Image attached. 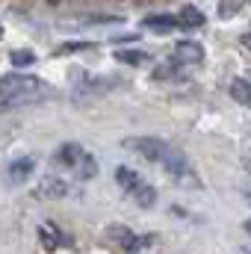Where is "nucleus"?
<instances>
[{"mask_svg":"<svg viewBox=\"0 0 251 254\" xmlns=\"http://www.w3.org/2000/svg\"><path fill=\"white\" fill-rule=\"evenodd\" d=\"M246 107H249V110H251V101H249V104H246Z\"/></svg>","mask_w":251,"mask_h":254,"instance_id":"nucleus-24","label":"nucleus"},{"mask_svg":"<svg viewBox=\"0 0 251 254\" xmlns=\"http://www.w3.org/2000/svg\"><path fill=\"white\" fill-rule=\"evenodd\" d=\"M107 240H110L116 249H122V252H127V254L139 252V237H136L130 228H125V225H110V228H107Z\"/></svg>","mask_w":251,"mask_h":254,"instance_id":"nucleus-4","label":"nucleus"},{"mask_svg":"<svg viewBox=\"0 0 251 254\" xmlns=\"http://www.w3.org/2000/svg\"><path fill=\"white\" fill-rule=\"evenodd\" d=\"M181 77V63H169V65H160L154 68V80L163 83V80H178Z\"/></svg>","mask_w":251,"mask_h":254,"instance_id":"nucleus-16","label":"nucleus"},{"mask_svg":"<svg viewBox=\"0 0 251 254\" xmlns=\"http://www.w3.org/2000/svg\"><path fill=\"white\" fill-rule=\"evenodd\" d=\"M249 77H251V71H249Z\"/></svg>","mask_w":251,"mask_h":254,"instance_id":"nucleus-26","label":"nucleus"},{"mask_svg":"<svg viewBox=\"0 0 251 254\" xmlns=\"http://www.w3.org/2000/svg\"><path fill=\"white\" fill-rule=\"evenodd\" d=\"M0 36H3V27H0Z\"/></svg>","mask_w":251,"mask_h":254,"instance_id":"nucleus-25","label":"nucleus"},{"mask_svg":"<svg viewBox=\"0 0 251 254\" xmlns=\"http://www.w3.org/2000/svg\"><path fill=\"white\" fill-rule=\"evenodd\" d=\"M246 231H249V237H251V219H249V222H246Z\"/></svg>","mask_w":251,"mask_h":254,"instance_id":"nucleus-22","label":"nucleus"},{"mask_svg":"<svg viewBox=\"0 0 251 254\" xmlns=\"http://www.w3.org/2000/svg\"><path fill=\"white\" fill-rule=\"evenodd\" d=\"M175 21H178V27H201L204 24V15H201V9H195V6H181V12L175 15Z\"/></svg>","mask_w":251,"mask_h":254,"instance_id":"nucleus-11","label":"nucleus"},{"mask_svg":"<svg viewBox=\"0 0 251 254\" xmlns=\"http://www.w3.org/2000/svg\"><path fill=\"white\" fill-rule=\"evenodd\" d=\"M122 145H125L127 151H133V154L151 160V163H163L166 154L172 151L169 142H163V139H157V136H130V139H125Z\"/></svg>","mask_w":251,"mask_h":254,"instance_id":"nucleus-2","label":"nucleus"},{"mask_svg":"<svg viewBox=\"0 0 251 254\" xmlns=\"http://www.w3.org/2000/svg\"><path fill=\"white\" fill-rule=\"evenodd\" d=\"M39 240H42V243H45V249H51V252H54L57 246H63V243H65V237L57 231V225H54V222L39 225Z\"/></svg>","mask_w":251,"mask_h":254,"instance_id":"nucleus-10","label":"nucleus"},{"mask_svg":"<svg viewBox=\"0 0 251 254\" xmlns=\"http://www.w3.org/2000/svg\"><path fill=\"white\" fill-rule=\"evenodd\" d=\"M33 172H36V160H33V157L15 160V163L6 169V184H9V187H21V184H24Z\"/></svg>","mask_w":251,"mask_h":254,"instance_id":"nucleus-6","label":"nucleus"},{"mask_svg":"<svg viewBox=\"0 0 251 254\" xmlns=\"http://www.w3.org/2000/svg\"><path fill=\"white\" fill-rule=\"evenodd\" d=\"M175 63L181 65H201L204 63V48L192 39H184L175 45Z\"/></svg>","mask_w":251,"mask_h":254,"instance_id":"nucleus-5","label":"nucleus"},{"mask_svg":"<svg viewBox=\"0 0 251 254\" xmlns=\"http://www.w3.org/2000/svg\"><path fill=\"white\" fill-rule=\"evenodd\" d=\"M74 175H77L80 181H92V178L98 175V163H95V157H92V154H86V157H83V160L77 163Z\"/></svg>","mask_w":251,"mask_h":254,"instance_id":"nucleus-14","label":"nucleus"},{"mask_svg":"<svg viewBox=\"0 0 251 254\" xmlns=\"http://www.w3.org/2000/svg\"><path fill=\"white\" fill-rule=\"evenodd\" d=\"M240 6H243V0H219V15L222 18H234L240 12Z\"/></svg>","mask_w":251,"mask_h":254,"instance_id":"nucleus-20","label":"nucleus"},{"mask_svg":"<svg viewBox=\"0 0 251 254\" xmlns=\"http://www.w3.org/2000/svg\"><path fill=\"white\" fill-rule=\"evenodd\" d=\"M95 45L89 42H68V45H60L57 48V57H65V54H77V51H92Z\"/></svg>","mask_w":251,"mask_h":254,"instance_id":"nucleus-19","label":"nucleus"},{"mask_svg":"<svg viewBox=\"0 0 251 254\" xmlns=\"http://www.w3.org/2000/svg\"><path fill=\"white\" fill-rule=\"evenodd\" d=\"M231 95H234L240 104H249L251 101V80H234V83H231Z\"/></svg>","mask_w":251,"mask_h":254,"instance_id":"nucleus-17","label":"nucleus"},{"mask_svg":"<svg viewBox=\"0 0 251 254\" xmlns=\"http://www.w3.org/2000/svg\"><path fill=\"white\" fill-rule=\"evenodd\" d=\"M65 195H68V184L54 178V175H48L36 190V198H65Z\"/></svg>","mask_w":251,"mask_h":254,"instance_id":"nucleus-8","label":"nucleus"},{"mask_svg":"<svg viewBox=\"0 0 251 254\" xmlns=\"http://www.w3.org/2000/svg\"><path fill=\"white\" fill-rule=\"evenodd\" d=\"M86 157V151L80 148V145H74V142H65V145H60V151H57V163L60 166H65V169H77V163Z\"/></svg>","mask_w":251,"mask_h":254,"instance_id":"nucleus-7","label":"nucleus"},{"mask_svg":"<svg viewBox=\"0 0 251 254\" xmlns=\"http://www.w3.org/2000/svg\"><path fill=\"white\" fill-rule=\"evenodd\" d=\"M116 60L125 65H148L151 63V57L145 54V51H119L116 54Z\"/></svg>","mask_w":251,"mask_h":254,"instance_id":"nucleus-15","label":"nucleus"},{"mask_svg":"<svg viewBox=\"0 0 251 254\" xmlns=\"http://www.w3.org/2000/svg\"><path fill=\"white\" fill-rule=\"evenodd\" d=\"M48 3H60V0H48Z\"/></svg>","mask_w":251,"mask_h":254,"instance_id":"nucleus-23","label":"nucleus"},{"mask_svg":"<svg viewBox=\"0 0 251 254\" xmlns=\"http://www.w3.org/2000/svg\"><path fill=\"white\" fill-rule=\"evenodd\" d=\"M130 195H133V201H136L139 207H145V210L157 204V190H154V187H148V184H139Z\"/></svg>","mask_w":251,"mask_h":254,"instance_id":"nucleus-12","label":"nucleus"},{"mask_svg":"<svg viewBox=\"0 0 251 254\" xmlns=\"http://www.w3.org/2000/svg\"><path fill=\"white\" fill-rule=\"evenodd\" d=\"M243 45H246V48L251 51V33H246V36H243Z\"/></svg>","mask_w":251,"mask_h":254,"instance_id":"nucleus-21","label":"nucleus"},{"mask_svg":"<svg viewBox=\"0 0 251 254\" xmlns=\"http://www.w3.org/2000/svg\"><path fill=\"white\" fill-rule=\"evenodd\" d=\"M175 27H178L175 15H148L145 18V30H151V33H172Z\"/></svg>","mask_w":251,"mask_h":254,"instance_id":"nucleus-9","label":"nucleus"},{"mask_svg":"<svg viewBox=\"0 0 251 254\" xmlns=\"http://www.w3.org/2000/svg\"><path fill=\"white\" fill-rule=\"evenodd\" d=\"M116 184H119V187H125L127 192H133L136 187H139V184H142V178H139L133 169H127V166H119V169H116Z\"/></svg>","mask_w":251,"mask_h":254,"instance_id":"nucleus-13","label":"nucleus"},{"mask_svg":"<svg viewBox=\"0 0 251 254\" xmlns=\"http://www.w3.org/2000/svg\"><path fill=\"white\" fill-rule=\"evenodd\" d=\"M160 166H166V172H169V175H172V178H175V181H178L181 187H201V181L195 178V172L189 169L187 157H184L181 151H175V148H172V151L166 154V160H163Z\"/></svg>","mask_w":251,"mask_h":254,"instance_id":"nucleus-3","label":"nucleus"},{"mask_svg":"<svg viewBox=\"0 0 251 254\" xmlns=\"http://www.w3.org/2000/svg\"><path fill=\"white\" fill-rule=\"evenodd\" d=\"M9 60H12L15 68H27V65L36 63V54H33V51H27V48H24V51L18 48V51H12V54H9Z\"/></svg>","mask_w":251,"mask_h":254,"instance_id":"nucleus-18","label":"nucleus"},{"mask_svg":"<svg viewBox=\"0 0 251 254\" xmlns=\"http://www.w3.org/2000/svg\"><path fill=\"white\" fill-rule=\"evenodd\" d=\"M42 92V80L33 74H3L0 77V101H21Z\"/></svg>","mask_w":251,"mask_h":254,"instance_id":"nucleus-1","label":"nucleus"}]
</instances>
